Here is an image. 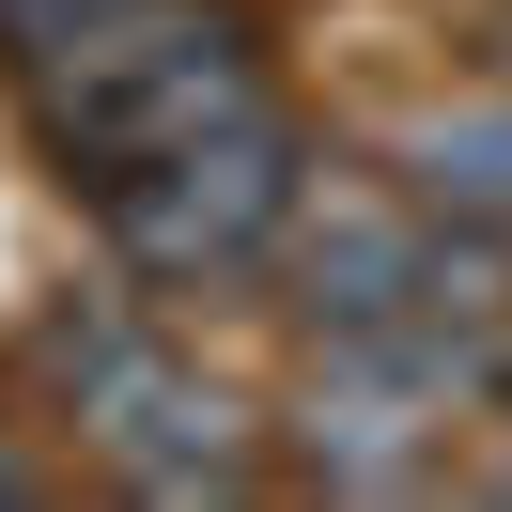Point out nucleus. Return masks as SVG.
Here are the masks:
<instances>
[{"mask_svg": "<svg viewBox=\"0 0 512 512\" xmlns=\"http://www.w3.org/2000/svg\"><path fill=\"white\" fill-rule=\"evenodd\" d=\"M466 357L450 342H311V404H295V450H311L326 497H419L450 466V404H466Z\"/></svg>", "mask_w": 512, "mask_h": 512, "instance_id": "obj_4", "label": "nucleus"}, {"mask_svg": "<svg viewBox=\"0 0 512 512\" xmlns=\"http://www.w3.org/2000/svg\"><path fill=\"white\" fill-rule=\"evenodd\" d=\"M295 218H311V140H295V109H249V125H218V140H187V156L125 171V187H94L109 264L156 280V295L264 280V264L295 249Z\"/></svg>", "mask_w": 512, "mask_h": 512, "instance_id": "obj_3", "label": "nucleus"}, {"mask_svg": "<svg viewBox=\"0 0 512 512\" xmlns=\"http://www.w3.org/2000/svg\"><path fill=\"white\" fill-rule=\"evenodd\" d=\"M16 109H32L63 187H125V171L187 156V140L249 125V109H280V78H264V32L233 0H109L94 32H63L16 78Z\"/></svg>", "mask_w": 512, "mask_h": 512, "instance_id": "obj_1", "label": "nucleus"}, {"mask_svg": "<svg viewBox=\"0 0 512 512\" xmlns=\"http://www.w3.org/2000/svg\"><path fill=\"white\" fill-rule=\"evenodd\" d=\"M404 187L466 233H512V109H450V125L404 140Z\"/></svg>", "mask_w": 512, "mask_h": 512, "instance_id": "obj_5", "label": "nucleus"}, {"mask_svg": "<svg viewBox=\"0 0 512 512\" xmlns=\"http://www.w3.org/2000/svg\"><path fill=\"white\" fill-rule=\"evenodd\" d=\"M497 404H512V342H497Z\"/></svg>", "mask_w": 512, "mask_h": 512, "instance_id": "obj_7", "label": "nucleus"}, {"mask_svg": "<svg viewBox=\"0 0 512 512\" xmlns=\"http://www.w3.org/2000/svg\"><path fill=\"white\" fill-rule=\"evenodd\" d=\"M47 373H63L78 435L109 450L125 497L202 512V497H249V481H264V419L233 404L218 373H187V357L140 326V295H78V311H47Z\"/></svg>", "mask_w": 512, "mask_h": 512, "instance_id": "obj_2", "label": "nucleus"}, {"mask_svg": "<svg viewBox=\"0 0 512 512\" xmlns=\"http://www.w3.org/2000/svg\"><path fill=\"white\" fill-rule=\"evenodd\" d=\"M94 16H109V0H0V78H32L47 47H63V32H94Z\"/></svg>", "mask_w": 512, "mask_h": 512, "instance_id": "obj_6", "label": "nucleus"}]
</instances>
